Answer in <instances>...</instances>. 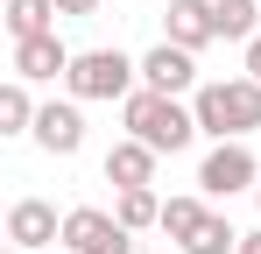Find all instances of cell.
Here are the masks:
<instances>
[{"mask_svg":"<svg viewBox=\"0 0 261 254\" xmlns=\"http://www.w3.org/2000/svg\"><path fill=\"white\" fill-rule=\"evenodd\" d=\"M191 113H198V134L212 141H247L261 134V78H205L191 92Z\"/></svg>","mask_w":261,"mask_h":254,"instance_id":"6da1fadb","label":"cell"},{"mask_svg":"<svg viewBox=\"0 0 261 254\" xmlns=\"http://www.w3.org/2000/svg\"><path fill=\"white\" fill-rule=\"evenodd\" d=\"M120 120H127L134 141H148L155 156H176V148H191L198 141V113L170 99V92H148V85H134L127 99H120Z\"/></svg>","mask_w":261,"mask_h":254,"instance_id":"7a4b0ae2","label":"cell"},{"mask_svg":"<svg viewBox=\"0 0 261 254\" xmlns=\"http://www.w3.org/2000/svg\"><path fill=\"white\" fill-rule=\"evenodd\" d=\"M134 85H141V57L127 49H78L71 57V71H64V92L92 106V99H127Z\"/></svg>","mask_w":261,"mask_h":254,"instance_id":"3957f363","label":"cell"},{"mask_svg":"<svg viewBox=\"0 0 261 254\" xmlns=\"http://www.w3.org/2000/svg\"><path fill=\"white\" fill-rule=\"evenodd\" d=\"M254 184H261V163H254L247 141H212L205 148V163H198V191L205 198H240Z\"/></svg>","mask_w":261,"mask_h":254,"instance_id":"277c9868","label":"cell"},{"mask_svg":"<svg viewBox=\"0 0 261 254\" xmlns=\"http://www.w3.org/2000/svg\"><path fill=\"white\" fill-rule=\"evenodd\" d=\"M64 247L71 254H134V233L99 205H71L64 212Z\"/></svg>","mask_w":261,"mask_h":254,"instance_id":"5b68a950","label":"cell"},{"mask_svg":"<svg viewBox=\"0 0 261 254\" xmlns=\"http://www.w3.org/2000/svg\"><path fill=\"white\" fill-rule=\"evenodd\" d=\"M57 240H64V219H57L49 198H14L7 205V247L36 254V247H57Z\"/></svg>","mask_w":261,"mask_h":254,"instance_id":"8992f818","label":"cell"},{"mask_svg":"<svg viewBox=\"0 0 261 254\" xmlns=\"http://www.w3.org/2000/svg\"><path fill=\"white\" fill-rule=\"evenodd\" d=\"M141 85L148 92H170V99H184V92H198V49H176V42H155L148 57H141Z\"/></svg>","mask_w":261,"mask_h":254,"instance_id":"52a82bcc","label":"cell"},{"mask_svg":"<svg viewBox=\"0 0 261 254\" xmlns=\"http://www.w3.org/2000/svg\"><path fill=\"white\" fill-rule=\"evenodd\" d=\"M71 57H78V49H64V36H57V29H49V36H21V42H14V78L57 85L64 71H71Z\"/></svg>","mask_w":261,"mask_h":254,"instance_id":"ba28073f","label":"cell"},{"mask_svg":"<svg viewBox=\"0 0 261 254\" xmlns=\"http://www.w3.org/2000/svg\"><path fill=\"white\" fill-rule=\"evenodd\" d=\"M36 148H43V156H78V148H85V113H78V99H49L43 113H36Z\"/></svg>","mask_w":261,"mask_h":254,"instance_id":"9c48e42d","label":"cell"},{"mask_svg":"<svg viewBox=\"0 0 261 254\" xmlns=\"http://www.w3.org/2000/svg\"><path fill=\"white\" fill-rule=\"evenodd\" d=\"M155 163H163V156H155V148H148V141H134V134H120V141H113V148H106V184H113V191H141V184H155Z\"/></svg>","mask_w":261,"mask_h":254,"instance_id":"30bf717a","label":"cell"},{"mask_svg":"<svg viewBox=\"0 0 261 254\" xmlns=\"http://www.w3.org/2000/svg\"><path fill=\"white\" fill-rule=\"evenodd\" d=\"M163 42H176V49H205V42H219L212 0H170V7H163Z\"/></svg>","mask_w":261,"mask_h":254,"instance_id":"8fae6325","label":"cell"},{"mask_svg":"<svg viewBox=\"0 0 261 254\" xmlns=\"http://www.w3.org/2000/svg\"><path fill=\"white\" fill-rule=\"evenodd\" d=\"M212 21H219V42H247L261 36V0H212Z\"/></svg>","mask_w":261,"mask_h":254,"instance_id":"7c38bea8","label":"cell"},{"mask_svg":"<svg viewBox=\"0 0 261 254\" xmlns=\"http://www.w3.org/2000/svg\"><path fill=\"white\" fill-rule=\"evenodd\" d=\"M36 99H29V78H7L0 85V134H36Z\"/></svg>","mask_w":261,"mask_h":254,"instance_id":"4fadbf2b","label":"cell"},{"mask_svg":"<svg viewBox=\"0 0 261 254\" xmlns=\"http://www.w3.org/2000/svg\"><path fill=\"white\" fill-rule=\"evenodd\" d=\"M113 219H120L127 233H148V226H163V198H155V184H141V191H120V198H113Z\"/></svg>","mask_w":261,"mask_h":254,"instance_id":"5bb4252c","label":"cell"},{"mask_svg":"<svg viewBox=\"0 0 261 254\" xmlns=\"http://www.w3.org/2000/svg\"><path fill=\"white\" fill-rule=\"evenodd\" d=\"M205 212H212V198H205V191H191V198H163V233L184 247V240L205 226Z\"/></svg>","mask_w":261,"mask_h":254,"instance_id":"9a60e30c","label":"cell"},{"mask_svg":"<svg viewBox=\"0 0 261 254\" xmlns=\"http://www.w3.org/2000/svg\"><path fill=\"white\" fill-rule=\"evenodd\" d=\"M64 14H57V0H7V36H49Z\"/></svg>","mask_w":261,"mask_h":254,"instance_id":"2e32d148","label":"cell"},{"mask_svg":"<svg viewBox=\"0 0 261 254\" xmlns=\"http://www.w3.org/2000/svg\"><path fill=\"white\" fill-rule=\"evenodd\" d=\"M184 254H240V226L226 212H205V226L184 240Z\"/></svg>","mask_w":261,"mask_h":254,"instance_id":"e0dca14e","label":"cell"},{"mask_svg":"<svg viewBox=\"0 0 261 254\" xmlns=\"http://www.w3.org/2000/svg\"><path fill=\"white\" fill-rule=\"evenodd\" d=\"M99 7H106V0H57V14H64V21H92Z\"/></svg>","mask_w":261,"mask_h":254,"instance_id":"ac0fdd59","label":"cell"},{"mask_svg":"<svg viewBox=\"0 0 261 254\" xmlns=\"http://www.w3.org/2000/svg\"><path fill=\"white\" fill-rule=\"evenodd\" d=\"M247 78H261V36L247 42Z\"/></svg>","mask_w":261,"mask_h":254,"instance_id":"d6986e66","label":"cell"},{"mask_svg":"<svg viewBox=\"0 0 261 254\" xmlns=\"http://www.w3.org/2000/svg\"><path fill=\"white\" fill-rule=\"evenodd\" d=\"M240 254H261V226H254V233H240Z\"/></svg>","mask_w":261,"mask_h":254,"instance_id":"ffe728a7","label":"cell"},{"mask_svg":"<svg viewBox=\"0 0 261 254\" xmlns=\"http://www.w3.org/2000/svg\"><path fill=\"white\" fill-rule=\"evenodd\" d=\"M254 205H261V184H254Z\"/></svg>","mask_w":261,"mask_h":254,"instance_id":"44dd1931","label":"cell"},{"mask_svg":"<svg viewBox=\"0 0 261 254\" xmlns=\"http://www.w3.org/2000/svg\"><path fill=\"white\" fill-rule=\"evenodd\" d=\"M57 254H71V247H57Z\"/></svg>","mask_w":261,"mask_h":254,"instance_id":"7402d4cb","label":"cell"},{"mask_svg":"<svg viewBox=\"0 0 261 254\" xmlns=\"http://www.w3.org/2000/svg\"><path fill=\"white\" fill-rule=\"evenodd\" d=\"M7 254H21V247H7Z\"/></svg>","mask_w":261,"mask_h":254,"instance_id":"603a6c76","label":"cell"}]
</instances>
